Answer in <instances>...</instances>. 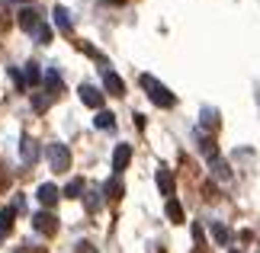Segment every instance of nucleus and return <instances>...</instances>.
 <instances>
[{"mask_svg": "<svg viewBox=\"0 0 260 253\" xmlns=\"http://www.w3.org/2000/svg\"><path fill=\"white\" fill-rule=\"evenodd\" d=\"M142 87L148 90V96H151V99H154V103L161 106V109H171V106L177 103V96H174V93H171V90H167L164 84H157V80H154L151 74H142Z\"/></svg>", "mask_w": 260, "mask_h": 253, "instance_id": "f257e3e1", "label": "nucleus"}, {"mask_svg": "<svg viewBox=\"0 0 260 253\" xmlns=\"http://www.w3.org/2000/svg\"><path fill=\"white\" fill-rule=\"evenodd\" d=\"M48 160H52V170L64 173V170L71 167V151L64 144H48Z\"/></svg>", "mask_w": 260, "mask_h": 253, "instance_id": "f03ea898", "label": "nucleus"}, {"mask_svg": "<svg viewBox=\"0 0 260 253\" xmlns=\"http://www.w3.org/2000/svg\"><path fill=\"white\" fill-rule=\"evenodd\" d=\"M103 87H106L113 96H125V84H122V77H119L116 70H109V67H103Z\"/></svg>", "mask_w": 260, "mask_h": 253, "instance_id": "7ed1b4c3", "label": "nucleus"}, {"mask_svg": "<svg viewBox=\"0 0 260 253\" xmlns=\"http://www.w3.org/2000/svg\"><path fill=\"white\" fill-rule=\"evenodd\" d=\"M32 228L42 231V234H55V231H58V218L48 215V211H39V215H32Z\"/></svg>", "mask_w": 260, "mask_h": 253, "instance_id": "20e7f679", "label": "nucleus"}, {"mask_svg": "<svg viewBox=\"0 0 260 253\" xmlns=\"http://www.w3.org/2000/svg\"><path fill=\"white\" fill-rule=\"evenodd\" d=\"M81 103L90 106V109H103V93H100L93 84H84L81 87Z\"/></svg>", "mask_w": 260, "mask_h": 253, "instance_id": "39448f33", "label": "nucleus"}, {"mask_svg": "<svg viewBox=\"0 0 260 253\" xmlns=\"http://www.w3.org/2000/svg\"><path fill=\"white\" fill-rule=\"evenodd\" d=\"M39 26H42V16L36 10H19V29L23 32H39Z\"/></svg>", "mask_w": 260, "mask_h": 253, "instance_id": "423d86ee", "label": "nucleus"}, {"mask_svg": "<svg viewBox=\"0 0 260 253\" xmlns=\"http://www.w3.org/2000/svg\"><path fill=\"white\" fill-rule=\"evenodd\" d=\"M128 160H132V148H128V144H119L113 151V170H116V173H122V170L128 167Z\"/></svg>", "mask_w": 260, "mask_h": 253, "instance_id": "0eeeda50", "label": "nucleus"}, {"mask_svg": "<svg viewBox=\"0 0 260 253\" xmlns=\"http://www.w3.org/2000/svg\"><path fill=\"white\" fill-rule=\"evenodd\" d=\"M36 199L42 202L45 208H52L55 202H58V186H52V183H42V186H39V192H36Z\"/></svg>", "mask_w": 260, "mask_h": 253, "instance_id": "6e6552de", "label": "nucleus"}, {"mask_svg": "<svg viewBox=\"0 0 260 253\" xmlns=\"http://www.w3.org/2000/svg\"><path fill=\"white\" fill-rule=\"evenodd\" d=\"M19 157H23V164H36L39 160V148H36V141L32 138H23V148H19Z\"/></svg>", "mask_w": 260, "mask_h": 253, "instance_id": "1a4fd4ad", "label": "nucleus"}, {"mask_svg": "<svg viewBox=\"0 0 260 253\" xmlns=\"http://www.w3.org/2000/svg\"><path fill=\"white\" fill-rule=\"evenodd\" d=\"M55 26L61 29L64 35H71V29H74V23H71V13H68L64 7H55Z\"/></svg>", "mask_w": 260, "mask_h": 253, "instance_id": "9d476101", "label": "nucleus"}, {"mask_svg": "<svg viewBox=\"0 0 260 253\" xmlns=\"http://www.w3.org/2000/svg\"><path fill=\"white\" fill-rule=\"evenodd\" d=\"M13 218H16V208H13V205L0 211V240H4L10 231H13Z\"/></svg>", "mask_w": 260, "mask_h": 253, "instance_id": "9b49d317", "label": "nucleus"}, {"mask_svg": "<svg viewBox=\"0 0 260 253\" xmlns=\"http://www.w3.org/2000/svg\"><path fill=\"white\" fill-rule=\"evenodd\" d=\"M157 186H161L164 196H174V176H171V170H167V167L157 170Z\"/></svg>", "mask_w": 260, "mask_h": 253, "instance_id": "f8f14e48", "label": "nucleus"}, {"mask_svg": "<svg viewBox=\"0 0 260 253\" xmlns=\"http://www.w3.org/2000/svg\"><path fill=\"white\" fill-rule=\"evenodd\" d=\"M93 125H96V128H103V131H113V128H116V116H113V113H106V109H100L96 119H93Z\"/></svg>", "mask_w": 260, "mask_h": 253, "instance_id": "ddd939ff", "label": "nucleus"}, {"mask_svg": "<svg viewBox=\"0 0 260 253\" xmlns=\"http://www.w3.org/2000/svg\"><path fill=\"white\" fill-rule=\"evenodd\" d=\"M45 87H48V93H52V96H58V93L64 90L61 77H58V70H45Z\"/></svg>", "mask_w": 260, "mask_h": 253, "instance_id": "4468645a", "label": "nucleus"}, {"mask_svg": "<svg viewBox=\"0 0 260 253\" xmlns=\"http://www.w3.org/2000/svg\"><path fill=\"white\" fill-rule=\"evenodd\" d=\"M212 234H215V240H218L222 247H228V244H232V231H228L225 225H218V221H212Z\"/></svg>", "mask_w": 260, "mask_h": 253, "instance_id": "2eb2a0df", "label": "nucleus"}, {"mask_svg": "<svg viewBox=\"0 0 260 253\" xmlns=\"http://www.w3.org/2000/svg\"><path fill=\"white\" fill-rule=\"evenodd\" d=\"M167 218H171L174 225H180V221H183V205H180L177 199H167Z\"/></svg>", "mask_w": 260, "mask_h": 253, "instance_id": "dca6fc26", "label": "nucleus"}, {"mask_svg": "<svg viewBox=\"0 0 260 253\" xmlns=\"http://www.w3.org/2000/svg\"><path fill=\"white\" fill-rule=\"evenodd\" d=\"M199 125H203V128H209V131H212V128H218V113H215V109H203V119H199Z\"/></svg>", "mask_w": 260, "mask_h": 253, "instance_id": "f3484780", "label": "nucleus"}, {"mask_svg": "<svg viewBox=\"0 0 260 253\" xmlns=\"http://www.w3.org/2000/svg\"><path fill=\"white\" fill-rule=\"evenodd\" d=\"M39 80H42V70H39V64L29 61V64H26V77H23V84L32 87V84H39Z\"/></svg>", "mask_w": 260, "mask_h": 253, "instance_id": "a211bd4d", "label": "nucleus"}, {"mask_svg": "<svg viewBox=\"0 0 260 253\" xmlns=\"http://www.w3.org/2000/svg\"><path fill=\"white\" fill-rule=\"evenodd\" d=\"M81 192H84V179H81V176L71 179V183L64 186V196H68V199H81Z\"/></svg>", "mask_w": 260, "mask_h": 253, "instance_id": "6ab92c4d", "label": "nucleus"}, {"mask_svg": "<svg viewBox=\"0 0 260 253\" xmlns=\"http://www.w3.org/2000/svg\"><path fill=\"white\" fill-rule=\"evenodd\" d=\"M52 99H55L52 93H39V96H32V109H36V113H45Z\"/></svg>", "mask_w": 260, "mask_h": 253, "instance_id": "aec40b11", "label": "nucleus"}, {"mask_svg": "<svg viewBox=\"0 0 260 253\" xmlns=\"http://www.w3.org/2000/svg\"><path fill=\"white\" fill-rule=\"evenodd\" d=\"M103 192H106L109 199H119V196H122V183H119V176H113V179H109V183L103 186Z\"/></svg>", "mask_w": 260, "mask_h": 253, "instance_id": "412c9836", "label": "nucleus"}, {"mask_svg": "<svg viewBox=\"0 0 260 253\" xmlns=\"http://www.w3.org/2000/svg\"><path fill=\"white\" fill-rule=\"evenodd\" d=\"M36 35H39V42H42V45H48V42H52V29H48L45 23L39 26V32H36Z\"/></svg>", "mask_w": 260, "mask_h": 253, "instance_id": "4be33fe9", "label": "nucleus"}, {"mask_svg": "<svg viewBox=\"0 0 260 253\" xmlns=\"http://www.w3.org/2000/svg\"><path fill=\"white\" fill-rule=\"evenodd\" d=\"M87 208H90V211H96V208H100V192H90V199H87Z\"/></svg>", "mask_w": 260, "mask_h": 253, "instance_id": "5701e85b", "label": "nucleus"}, {"mask_svg": "<svg viewBox=\"0 0 260 253\" xmlns=\"http://www.w3.org/2000/svg\"><path fill=\"white\" fill-rule=\"evenodd\" d=\"M77 253H93V247H90V244H81V250H77Z\"/></svg>", "mask_w": 260, "mask_h": 253, "instance_id": "b1692460", "label": "nucleus"}, {"mask_svg": "<svg viewBox=\"0 0 260 253\" xmlns=\"http://www.w3.org/2000/svg\"><path fill=\"white\" fill-rule=\"evenodd\" d=\"M4 29H7V19H4V16H0V32H4Z\"/></svg>", "mask_w": 260, "mask_h": 253, "instance_id": "393cba45", "label": "nucleus"}, {"mask_svg": "<svg viewBox=\"0 0 260 253\" xmlns=\"http://www.w3.org/2000/svg\"><path fill=\"white\" fill-rule=\"evenodd\" d=\"M113 4H122V0H113Z\"/></svg>", "mask_w": 260, "mask_h": 253, "instance_id": "a878e982", "label": "nucleus"}, {"mask_svg": "<svg viewBox=\"0 0 260 253\" xmlns=\"http://www.w3.org/2000/svg\"><path fill=\"white\" fill-rule=\"evenodd\" d=\"M232 253H238V250H232Z\"/></svg>", "mask_w": 260, "mask_h": 253, "instance_id": "bb28decb", "label": "nucleus"}]
</instances>
